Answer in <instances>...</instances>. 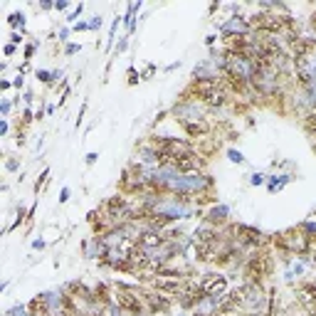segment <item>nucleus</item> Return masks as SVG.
I'll return each mask as SVG.
<instances>
[{
    "mask_svg": "<svg viewBox=\"0 0 316 316\" xmlns=\"http://www.w3.org/2000/svg\"><path fill=\"white\" fill-rule=\"evenodd\" d=\"M247 23H249V28L262 30V32H269V35H279L282 30L287 28V17L269 15V13H255Z\"/></svg>",
    "mask_w": 316,
    "mask_h": 316,
    "instance_id": "1",
    "label": "nucleus"
},
{
    "mask_svg": "<svg viewBox=\"0 0 316 316\" xmlns=\"http://www.w3.org/2000/svg\"><path fill=\"white\" fill-rule=\"evenodd\" d=\"M269 269H272V264H269V257L267 255H255V257H249L247 267H245V277H247L249 284H255V287H260L262 279L269 275Z\"/></svg>",
    "mask_w": 316,
    "mask_h": 316,
    "instance_id": "2",
    "label": "nucleus"
},
{
    "mask_svg": "<svg viewBox=\"0 0 316 316\" xmlns=\"http://www.w3.org/2000/svg\"><path fill=\"white\" fill-rule=\"evenodd\" d=\"M114 302H116L119 309H124V311H129V314H141V311H143V304L138 302V297L129 287H124V284H121L119 291L114 294Z\"/></svg>",
    "mask_w": 316,
    "mask_h": 316,
    "instance_id": "3",
    "label": "nucleus"
},
{
    "mask_svg": "<svg viewBox=\"0 0 316 316\" xmlns=\"http://www.w3.org/2000/svg\"><path fill=\"white\" fill-rule=\"evenodd\" d=\"M200 156L198 153H193V151H185V153H178L176 158H173V165L178 168L180 173H193V171H198L200 168Z\"/></svg>",
    "mask_w": 316,
    "mask_h": 316,
    "instance_id": "4",
    "label": "nucleus"
},
{
    "mask_svg": "<svg viewBox=\"0 0 316 316\" xmlns=\"http://www.w3.org/2000/svg\"><path fill=\"white\" fill-rule=\"evenodd\" d=\"M200 287L205 289L207 297H222L227 291V277H220V275H207L203 279Z\"/></svg>",
    "mask_w": 316,
    "mask_h": 316,
    "instance_id": "5",
    "label": "nucleus"
},
{
    "mask_svg": "<svg viewBox=\"0 0 316 316\" xmlns=\"http://www.w3.org/2000/svg\"><path fill=\"white\" fill-rule=\"evenodd\" d=\"M314 50H316V40H311V37H299L294 42V62H297V67H302L304 57L311 55Z\"/></svg>",
    "mask_w": 316,
    "mask_h": 316,
    "instance_id": "6",
    "label": "nucleus"
},
{
    "mask_svg": "<svg viewBox=\"0 0 316 316\" xmlns=\"http://www.w3.org/2000/svg\"><path fill=\"white\" fill-rule=\"evenodd\" d=\"M153 289L161 291V294H171V297H180V294L185 291L178 279H156V282H153Z\"/></svg>",
    "mask_w": 316,
    "mask_h": 316,
    "instance_id": "7",
    "label": "nucleus"
},
{
    "mask_svg": "<svg viewBox=\"0 0 316 316\" xmlns=\"http://www.w3.org/2000/svg\"><path fill=\"white\" fill-rule=\"evenodd\" d=\"M191 89L195 92V96H198V99H203V101H205L207 96L213 94L215 89H220V87H218V82H215V79H195Z\"/></svg>",
    "mask_w": 316,
    "mask_h": 316,
    "instance_id": "8",
    "label": "nucleus"
},
{
    "mask_svg": "<svg viewBox=\"0 0 316 316\" xmlns=\"http://www.w3.org/2000/svg\"><path fill=\"white\" fill-rule=\"evenodd\" d=\"M299 297H302V304H306V309L314 311L316 309V284L304 282L302 287H299Z\"/></svg>",
    "mask_w": 316,
    "mask_h": 316,
    "instance_id": "9",
    "label": "nucleus"
},
{
    "mask_svg": "<svg viewBox=\"0 0 316 316\" xmlns=\"http://www.w3.org/2000/svg\"><path fill=\"white\" fill-rule=\"evenodd\" d=\"M28 311H30V316H50V302H47V297H35V299H30Z\"/></svg>",
    "mask_w": 316,
    "mask_h": 316,
    "instance_id": "10",
    "label": "nucleus"
},
{
    "mask_svg": "<svg viewBox=\"0 0 316 316\" xmlns=\"http://www.w3.org/2000/svg\"><path fill=\"white\" fill-rule=\"evenodd\" d=\"M121 210H126V198L124 195H114V198L107 200V213H109V215H119Z\"/></svg>",
    "mask_w": 316,
    "mask_h": 316,
    "instance_id": "11",
    "label": "nucleus"
},
{
    "mask_svg": "<svg viewBox=\"0 0 316 316\" xmlns=\"http://www.w3.org/2000/svg\"><path fill=\"white\" fill-rule=\"evenodd\" d=\"M138 245L141 247H158V245H163V237L158 233H143L138 237Z\"/></svg>",
    "mask_w": 316,
    "mask_h": 316,
    "instance_id": "12",
    "label": "nucleus"
},
{
    "mask_svg": "<svg viewBox=\"0 0 316 316\" xmlns=\"http://www.w3.org/2000/svg\"><path fill=\"white\" fill-rule=\"evenodd\" d=\"M185 131H188V136L191 138H198V136H205L207 131H210V126L207 124H195V121H185Z\"/></svg>",
    "mask_w": 316,
    "mask_h": 316,
    "instance_id": "13",
    "label": "nucleus"
},
{
    "mask_svg": "<svg viewBox=\"0 0 316 316\" xmlns=\"http://www.w3.org/2000/svg\"><path fill=\"white\" fill-rule=\"evenodd\" d=\"M213 242H198V247H195V260L198 262H207L213 257Z\"/></svg>",
    "mask_w": 316,
    "mask_h": 316,
    "instance_id": "14",
    "label": "nucleus"
},
{
    "mask_svg": "<svg viewBox=\"0 0 316 316\" xmlns=\"http://www.w3.org/2000/svg\"><path fill=\"white\" fill-rule=\"evenodd\" d=\"M225 74H227V79H230V84H233V89H237V92H242V89L247 87L245 77H242L237 69H225Z\"/></svg>",
    "mask_w": 316,
    "mask_h": 316,
    "instance_id": "15",
    "label": "nucleus"
},
{
    "mask_svg": "<svg viewBox=\"0 0 316 316\" xmlns=\"http://www.w3.org/2000/svg\"><path fill=\"white\" fill-rule=\"evenodd\" d=\"M205 104L207 107H222V104H225V92H222V89H215V92L205 99Z\"/></svg>",
    "mask_w": 316,
    "mask_h": 316,
    "instance_id": "16",
    "label": "nucleus"
},
{
    "mask_svg": "<svg viewBox=\"0 0 316 316\" xmlns=\"http://www.w3.org/2000/svg\"><path fill=\"white\" fill-rule=\"evenodd\" d=\"M146 299L151 302V309H153V311H165V309H168V302H165V299H156L153 294H146Z\"/></svg>",
    "mask_w": 316,
    "mask_h": 316,
    "instance_id": "17",
    "label": "nucleus"
},
{
    "mask_svg": "<svg viewBox=\"0 0 316 316\" xmlns=\"http://www.w3.org/2000/svg\"><path fill=\"white\" fill-rule=\"evenodd\" d=\"M94 302H107V287L104 284H99L94 289Z\"/></svg>",
    "mask_w": 316,
    "mask_h": 316,
    "instance_id": "18",
    "label": "nucleus"
},
{
    "mask_svg": "<svg viewBox=\"0 0 316 316\" xmlns=\"http://www.w3.org/2000/svg\"><path fill=\"white\" fill-rule=\"evenodd\" d=\"M306 131H314L316 129V114H311V116H306Z\"/></svg>",
    "mask_w": 316,
    "mask_h": 316,
    "instance_id": "19",
    "label": "nucleus"
},
{
    "mask_svg": "<svg viewBox=\"0 0 316 316\" xmlns=\"http://www.w3.org/2000/svg\"><path fill=\"white\" fill-rule=\"evenodd\" d=\"M47 176H50V171H42V176L37 178V183H35V191H40L42 183H45V178H47Z\"/></svg>",
    "mask_w": 316,
    "mask_h": 316,
    "instance_id": "20",
    "label": "nucleus"
},
{
    "mask_svg": "<svg viewBox=\"0 0 316 316\" xmlns=\"http://www.w3.org/2000/svg\"><path fill=\"white\" fill-rule=\"evenodd\" d=\"M213 316H237V311H222V314H218V311H215Z\"/></svg>",
    "mask_w": 316,
    "mask_h": 316,
    "instance_id": "21",
    "label": "nucleus"
},
{
    "mask_svg": "<svg viewBox=\"0 0 316 316\" xmlns=\"http://www.w3.org/2000/svg\"><path fill=\"white\" fill-rule=\"evenodd\" d=\"M311 28H314V30H316V13H314V15H311Z\"/></svg>",
    "mask_w": 316,
    "mask_h": 316,
    "instance_id": "22",
    "label": "nucleus"
},
{
    "mask_svg": "<svg viewBox=\"0 0 316 316\" xmlns=\"http://www.w3.org/2000/svg\"><path fill=\"white\" fill-rule=\"evenodd\" d=\"M311 260H314V262H316V247H314V249H311Z\"/></svg>",
    "mask_w": 316,
    "mask_h": 316,
    "instance_id": "23",
    "label": "nucleus"
},
{
    "mask_svg": "<svg viewBox=\"0 0 316 316\" xmlns=\"http://www.w3.org/2000/svg\"><path fill=\"white\" fill-rule=\"evenodd\" d=\"M309 316H316V309H314V311H309Z\"/></svg>",
    "mask_w": 316,
    "mask_h": 316,
    "instance_id": "24",
    "label": "nucleus"
},
{
    "mask_svg": "<svg viewBox=\"0 0 316 316\" xmlns=\"http://www.w3.org/2000/svg\"><path fill=\"white\" fill-rule=\"evenodd\" d=\"M87 316H99V314H87Z\"/></svg>",
    "mask_w": 316,
    "mask_h": 316,
    "instance_id": "25",
    "label": "nucleus"
}]
</instances>
